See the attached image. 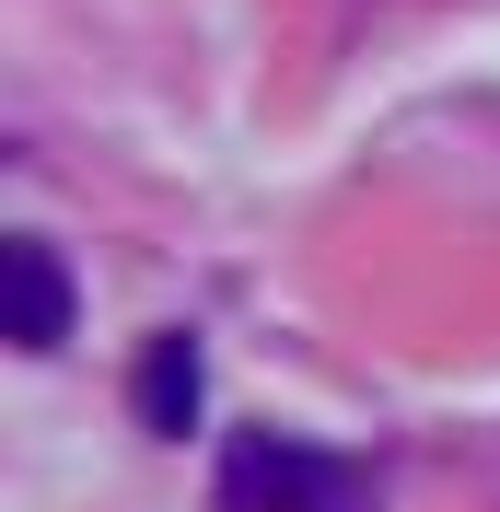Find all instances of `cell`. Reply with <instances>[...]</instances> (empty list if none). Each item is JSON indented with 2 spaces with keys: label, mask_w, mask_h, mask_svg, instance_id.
<instances>
[{
  "label": "cell",
  "mask_w": 500,
  "mask_h": 512,
  "mask_svg": "<svg viewBox=\"0 0 500 512\" xmlns=\"http://www.w3.org/2000/svg\"><path fill=\"white\" fill-rule=\"evenodd\" d=\"M210 501L221 512H373V466H349L303 431H233Z\"/></svg>",
  "instance_id": "6da1fadb"
},
{
  "label": "cell",
  "mask_w": 500,
  "mask_h": 512,
  "mask_svg": "<svg viewBox=\"0 0 500 512\" xmlns=\"http://www.w3.org/2000/svg\"><path fill=\"white\" fill-rule=\"evenodd\" d=\"M0 280H12V350H59L70 338V268H59V245H35V233H12L0 245Z\"/></svg>",
  "instance_id": "3957f363"
},
{
  "label": "cell",
  "mask_w": 500,
  "mask_h": 512,
  "mask_svg": "<svg viewBox=\"0 0 500 512\" xmlns=\"http://www.w3.org/2000/svg\"><path fill=\"white\" fill-rule=\"evenodd\" d=\"M128 408H140V431H163V443H187V431H198V408H210V350H198V326H163L152 350H140Z\"/></svg>",
  "instance_id": "7a4b0ae2"
}]
</instances>
